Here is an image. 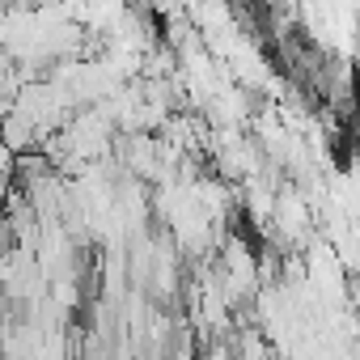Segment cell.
<instances>
[{"instance_id": "obj_1", "label": "cell", "mask_w": 360, "mask_h": 360, "mask_svg": "<svg viewBox=\"0 0 360 360\" xmlns=\"http://www.w3.org/2000/svg\"><path fill=\"white\" fill-rule=\"evenodd\" d=\"M0 148H5L9 157L34 153V148H39V131H34V123L22 119L18 110H9L5 119H0Z\"/></svg>"}]
</instances>
